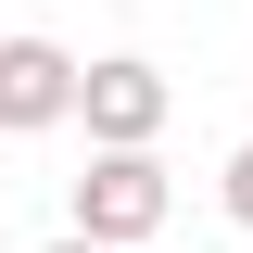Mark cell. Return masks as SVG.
<instances>
[{
  "mask_svg": "<svg viewBox=\"0 0 253 253\" xmlns=\"http://www.w3.org/2000/svg\"><path fill=\"white\" fill-rule=\"evenodd\" d=\"M165 63H139V51H101V63H76V126H89V152H152L165 139Z\"/></svg>",
  "mask_w": 253,
  "mask_h": 253,
  "instance_id": "obj_1",
  "label": "cell"
},
{
  "mask_svg": "<svg viewBox=\"0 0 253 253\" xmlns=\"http://www.w3.org/2000/svg\"><path fill=\"white\" fill-rule=\"evenodd\" d=\"M165 215H177V190H165V165H152V152H89V177H76V241L139 253Z\"/></svg>",
  "mask_w": 253,
  "mask_h": 253,
  "instance_id": "obj_2",
  "label": "cell"
},
{
  "mask_svg": "<svg viewBox=\"0 0 253 253\" xmlns=\"http://www.w3.org/2000/svg\"><path fill=\"white\" fill-rule=\"evenodd\" d=\"M63 114H76V51L63 38H0V139H38Z\"/></svg>",
  "mask_w": 253,
  "mask_h": 253,
  "instance_id": "obj_3",
  "label": "cell"
},
{
  "mask_svg": "<svg viewBox=\"0 0 253 253\" xmlns=\"http://www.w3.org/2000/svg\"><path fill=\"white\" fill-rule=\"evenodd\" d=\"M228 215L253 228V139H241V152H228Z\"/></svg>",
  "mask_w": 253,
  "mask_h": 253,
  "instance_id": "obj_4",
  "label": "cell"
},
{
  "mask_svg": "<svg viewBox=\"0 0 253 253\" xmlns=\"http://www.w3.org/2000/svg\"><path fill=\"white\" fill-rule=\"evenodd\" d=\"M38 253H101V241H76V228H63V241H38Z\"/></svg>",
  "mask_w": 253,
  "mask_h": 253,
  "instance_id": "obj_5",
  "label": "cell"
}]
</instances>
